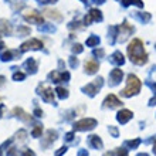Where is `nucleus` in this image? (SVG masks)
Wrapping results in <instances>:
<instances>
[{
  "label": "nucleus",
  "mask_w": 156,
  "mask_h": 156,
  "mask_svg": "<svg viewBox=\"0 0 156 156\" xmlns=\"http://www.w3.org/2000/svg\"><path fill=\"white\" fill-rule=\"evenodd\" d=\"M122 105V102L116 98L114 94H109L107 98L104 99V107L105 108H118Z\"/></svg>",
  "instance_id": "nucleus-8"
},
{
  "label": "nucleus",
  "mask_w": 156,
  "mask_h": 156,
  "mask_svg": "<svg viewBox=\"0 0 156 156\" xmlns=\"http://www.w3.org/2000/svg\"><path fill=\"white\" fill-rule=\"evenodd\" d=\"M140 80L136 75H128V81H126V87L122 90L121 94L123 97H132V95H136L140 91Z\"/></svg>",
  "instance_id": "nucleus-2"
},
{
  "label": "nucleus",
  "mask_w": 156,
  "mask_h": 156,
  "mask_svg": "<svg viewBox=\"0 0 156 156\" xmlns=\"http://www.w3.org/2000/svg\"><path fill=\"white\" fill-rule=\"evenodd\" d=\"M97 126V121L92 118H84L80 119L74 123V131H91Z\"/></svg>",
  "instance_id": "nucleus-3"
},
{
  "label": "nucleus",
  "mask_w": 156,
  "mask_h": 156,
  "mask_svg": "<svg viewBox=\"0 0 156 156\" xmlns=\"http://www.w3.org/2000/svg\"><path fill=\"white\" fill-rule=\"evenodd\" d=\"M84 67H85V73H88V74H95L99 68V64L95 61V60H88V61H85Z\"/></svg>",
  "instance_id": "nucleus-14"
},
{
  "label": "nucleus",
  "mask_w": 156,
  "mask_h": 156,
  "mask_svg": "<svg viewBox=\"0 0 156 156\" xmlns=\"http://www.w3.org/2000/svg\"><path fill=\"white\" fill-rule=\"evenodd\" d=\"M34 115L36 116H43V111H41V109H34Z\"/></svg>",
  "instance_id": "nucleus-35"
},
{
  "label": "nucleus",
  "mask_w": 156,
  "mask_h": 156,
  "mask_svg": "<svg viewBox=\"0 0 156 156\" xmlns=\"http://www.w3.org/2000/svg\"><path fill=\"white\" fill-rule=\"evenodd\" d=\"M0 31L3 34H12V24L9 23L7 20H4V19H2L0 20Z\"/></svg>",
  "instance_id": "nucleus-17"
},
{
  "label": "nucleus",
  "mask_w": 156,
  "mask_h": 156,
  "mask_svg": "<svg viewBox=\"0 0 156 156\" xmlns=\"http://www.w3.org/2000/svg\"><path fill=\"white\" fill-rule=\"evenodd\" d=\"M2 155H3V149L0 148V156H2Z\"/></svg>",
  "instance_id": "nucleus-43"
},
{
  "label": "nucleus",
  "mask_w": 156,
  "mask_h": 156,
  "mask_svg": "<svg viewBox=\"0 0 156 156\" xmlns=\"http://www.w3.org/2000/svg\"><path fill=\"white\" fill-rule=\"evenodd\" d=\"M112 61L115 62V64H123V55L119 51L112 54Z\"/></svg>",
  "instance_id": "nucleus-20"
},
{
  "label": "nucleus",
  "mask_w": 156,
  "mask_h": 156,
  "mask_svg": "<svg viewBox=\"0 0 156 156\" xmlns=\"http://www.w3.org/2000/svg\"><path fill=\"white\" fill-rule=\"evenodd\" d=\"M17 139H20V140H26V138H27V132L24 131V129H20V131L17 132Z\"/></svg>",
  "instance_id": "nucleus-25"
},
{
  "label": "nucleus",
  "mask_w": 156,
  "mask_h": 156,
  "mask_svg": "<svg viewBox=\"0 0 156 156\" xmlns=\"http://www.w3.org/2000/svg\"><path fill=\"white\" fill-rule=\"evenodd\" d=\"M43 48V41L37 40V38H31V40L23 43L20 47L21 51H27V50H40Z\"/></svg>",
  "instance_id": "nucleus-7"
},
{
  "label": "nucleus",
  "mask_w": 156,
  "mask_h": 156,
  "mask_svg": "<svg viewBox=\"0 0 156 156\" xmlns=\"http://www.w3.org/2000/svg\"><path fill=\"white\" fill-rule=\"evenodd\" d=\"M111 81H112V84H118L121 80H122V77H123V73H122V70H119V68H115V70H112L111 71Z\"/></svg>",
  "instance_id": "nucleus-16"
},
{
  "label": "nucleus",
  "mask_w": 156,
  "mask_h": 156,
  "mask_svg": "<svg viewBox=\"0 0 156 156\" xmlns=\"http://www.w3.org/2000/svg\"><path fill=\"white\" fill-rule=\"evenodd\" d=\"M102 87V78H98V80H94V82H91L88 85H85L82 88V91L85 92V94L91 95V97H94L97 92L99 91V88Z\"/></svg>",
  "instance_id": "nucleus-6"
},
{
  "label": "nucleus",
  "mask_w": 156,
  "mask_h": 156,
  "mask_svg": "<svg viewBox=\"0 0 156 156\" xmlns=\"http://www.w3.org/2000/svg\"><path fill=\"white\" fill-rule=\"evenodd\" d=\"M7 156H19V153H17V151H16L14 146H12V148L7 149Z\"/></svg>",
  "instance_id": "nucleus-29"
},
{
  "label": "nucleus",
  "mask_w": 156,
  "mask_h": 156,
  "mask_svg": "<svg viewBox=\"0 0 156 156\" xmlns=\"http://www.w3.org/2000/svg\"><path fill=\"white\" fill-rule=\"evenodd\" d=\"M26 67L29 68V71L36 73V71H37V61H36L34 58H30V60H27V61H26Z\"/></svg>",
  "instance_id": "nucleus-19"
},
{
  "label": "nucleus",
  "mask_w": 156,
  "mask_h": 156,
  "mask_svg": "<svg viewBox=\"0 0 156 156\" xmlns=\"http://www.w3.org/2000/svg\"><path fill=\"white\" fill-rule=\"evenodd\" d=\"M3 47H4V43L3 41H0V48H3Z\"/></svg>",
  "instance_id": "nucleus-41"
},
{
  "label": "nucleus",
  "mask_w": 156,
  "mask_h": 156,
  "mask_svg": "<svg viewBox=\"0 0 156 156\" xmlns=\"http://www.w3.org/2000/svg\"><path fill=\"white\" fill-rule=\"evenodd\" d=\"M23 156H36V153H34L31 149H24V152H23Z\"/></svg>",
  "instance_id": "nucleus-33"
},
{
  "label": "nucleus",
  "mask_w": 156,
  "mask_h": 156,
  "mask_svg": "<svg viewBox=\"0 0 156 156\" xmlns=\"http://www.w3.org/2000/svg\"><path fill=\"white\" fill-rule=\"evenodd\" d=\"M55 139H57V132L53 131V129H50V131H47L45 138L43 139V146H44V148H47V146H50V145L53 144Z\"/></svg>",
  "instance_id": "nucleus-13"
},
{
  "label": "nucleus",
  "mask_w": 156,
  "mask_h": 156,
  "mask_svg": "<svg viewBox=\"0 0 156 156\" xmlns=\"http://www.w3.org/2000/svg\"><path fill=\"white\" fill-rule=\"evenodd\" d=\"M4 82H6V78L0 75V87H3V85H4Z\"/></svg>",
  "instance_id": "nucleus-37"
},
{
  "label": "nucleus",
  "mask_w": 156,
  "mask_h": 156,
  "mask_svg": "<svg viewBox=\"0 0 156 156\" xmlns=\"http://www.w3.org/2000/svg\"><path fill=\"white\" fill-rule=\"evenodd\" d=\"M90 144H91V146H92V148H95V149H101L104 146L101 138H99V136H97V135H91L90 136Z\"/></svg>",
  "instance_id": "nucleus-18"
},
{
  "label": "nucleus",
  "mask_w": 156,
  "mask_h": 156,
  "mask_svg": "<svg viewBox=\"0 0 156 156\" xmlns=\"http://www.w3.org/2000/svg\"><path fill=\"white\" fill-rule=\"evenodd\" d=\"M155 104H156V98H153L152 101H151V105H155Z\"/></svg>",
  "instance_id": "nucleus-40"
},
{
  "label": "nucleus",
  "mask_w": 156,
  "mask_h": 156,
  "mask_svg": "<svg viewBox=\"0 0 156 156\" xmlns=\"http://www.w3.org/2000/svg\"><path fill=\"white\" fill-rule=\"evenodd\" d=\"M24 78H26L24 73H14V74H13V80H14V81H21V80H24Z\"/></svg>",
  "instance_id": "nucleus-26"
},
{
  "label": "nucleus",
  "mask_w": 156,
  "mask_h": 156,
  "mask_svg": "<svg viewBox=\"0 0 156 156\" xmlns=\"http://www.w3.org/2000/svg\"><path fill=\"white\" fill-rule=\"evenodd\" d=\"M44 16L51 19V20H55V21H61L62 20V16L57 10H53V9H45L44 10Z\"/></svg>",
  "instance_id": "nucleus-15"
},
{
  "label": "nucleus",
  "mask_w": 156,
  "mask_h": 156,
  "mask_svg": "<svg viewBox=\"0 0 156 156\" xmlns=\"http://www.w3.org/2000/svg\"><path fill=\"white\" fill-rule=\"evenodd\" d=\"M66 152H67V146H62V148H60V151L55 152V156H61V155H64Z\"/></svg>",
  "instance_id": "nucleus-32"
},
{
  "label": "nucleus",
  "mask_w": 156,
  "mask_h": 156,
  "mask_svg": "<svg viewBox=\"0 0 156 156\" xmlns=\"http://www.w3.org/2000/svg\"><path fill=\"white\" fill-rule=\"evenodd\" d=\"M55 92H57V95L61 99H64V98L68 97V91H67L66 88H62V87H57V88H55Z\"/></svg>",
  "instance_id": "nucleus-21"
},
{
  "label": "nucleus",
  "mask_w": 156,
  "mask_h": 156,
  "mask_svg": "<svg viewBox=\"0 0 156 156\" xmlns=\"http://www.w3.org/2000/svg\"><path fill=\"white\" fill-rule=\"evenodd\" d=\"M128 55L131 58V61L133 64H138V66H142L148 61V54L145 53L144 48V43L139 38H133V40L129 43V47H128Z\"/></svg>",
  "instance_id": "nucleus-1"
},
{
  "label": "nucleus",
  "mask_w": 156,
  "mask_h": 156,
  "mask_svg": "<svg viewBox=\"0 0 156 156\" xmlns=\"http://www.w3.org/2000/svg\"><path fill=\"white\" fill-rule=\"evenodd\" d=\"M23 17L27 23H31V24H43L44 23V17L36 10H26L23 13Z\"/></svg>",
  "instance_id": "nucleus-4"
},
{
  "label": "nucleus",
  "mask_w": 156,
  "mask_h": 156,
  "mask_svg": "<svg viewBox=\"0 0 156 156\" xmlns=\"http://www.w3.org/2000/svg\"><path fill=\"white\" fill-rule=\"evenodd\" d=\"M3 111H4V105H0V118L3 116Z\"/></svg>",
  "instance_id": "nucleus-39"
},
{
  "label": "nucleus",
  "mask_w": 156,
  "mask_h": 156,
  "mask_svg": "<svg viewBox=\"0 0 156 156\" xmlns=\"http://www.w3.org/2000/svg\"><path fill=\"white\" fill-rule=\"evenodd\" d=\"M73 138H74V133H73V132H71V133H67V135H66V139L67 140H73Z\"/></svg>",
  "instance_id": "nucleus-36"
},
{
  "label": "nucleus",
  "mask_w": 156,
  "mask_h": 156,
  "mask_svg": "<svg viewBox=\"0 0 156 156\" xmlns=\"http://www.w3.org/2000/svg\"><path fill=\"white\" fill-rule=\"evenodd\" d=\"M13 115H16L17 118H20L21 121H24V122H31V121H33V116L30 115V114H27L26 111H23L20 107L13 108Z\"/></svg>",
  "instance_id": "nucleus-9"
},
{
  "label": "nucleus",
  "mask_w": 156,
  "mask_h": 156,
  "mask_svg": "<svg viewBox=\"0 0 156 156\" xmlns=\"http://www.w3.org/2000/svg\"><path fill=\"white\" fill-rule=\"evenodd\" d=\"M99 43V38L97 37V36H91L88 40H87V45H90V47H94V45H97Z\"/></svg>",
  "instance_id": "nucleus-23"
},
{
  "label": "nucleus",
  "mask_w": 156,
  "mask_h": 156,
  "mask_svg": "<svg viewBox=\"0 0 156 156\" xmlns=\"http://www.w3.org/2000/svg\"><path fill=\"white\" fill-rule=\"evenodd\" d=\"M0 101H2V98H0Z\"/></svg>",
  "instance_id": "nucleus-46"
},
{
  "label": "nucleus",
  "mask_w": 156,
  "mask_h": 156,
  "mask_svg": "<svg viewBox=\"0 0 156 156\" xmlns=\"http://www.w3.org/2000/svg\"><path fill=\"white\" fill-rule=\"evenodd\" d=\"M73 51H74V53H81V51H82V45L81 44H75L74 45V47H73Z\"/></svg>",
  "instance_id": "nucleus-31"
},
{
  "label": "nucleus",
  "mask_w": 156,
  "mask_h": 156,
  "mask_svg": "<svg viewBox=\"0 0 156 156\" xmlns=\"http://www.w3.org/2000/svg\"><path fill=\"white\" fill-rule=\"evenodd\" d=\"M132 116H133L132 111H129V109H121L118 112V115H116V119L121 123H126L129 119H132Z\"/></svg>",
  "instance_id": "nucleus-12"
},
{
  "label": "nucleus",
  "mask_w": 156,
  "mask_h": 156,
  "mask_svg": "<svg viewBox=\"0 0 156 156\" xmlns=\"http://www.w3.org/2000/svg\"><path fill=\"white\" fill-rule=\"evenodd\" d=\"M115 153H116V156H128V152L125 149H116Z\"/></svg>",
  "instance_id": "nucleus-30"
},
{
  "label": "nucleus",
  "mask_w": 156,
  "mask_h": 156,
  "mask_svg": "<svg viewBox=\"0 0 156 156\" xmlns=\"http://www.w3.org/2000/svg\"><path fill=\"white\" fill-rule=\"evenodd\" d=\"M102 19V14H101V12L99 10H97V9H92V10H90V13L85 16V24L88 26L91 23V21H98Z\"/></svg>",
  "instance_id": "nucleus-10"
},
{
  "label": "nucleus",
  "mask_w": 156,
  "mask_h": 156,
  "mask_svg": "<svg viewBox=\"0 0 156 156\" xmlns=\"http://www.w3.org/2000/svg\"><path fill=\"white\" fill-rule=\"evenodd\" d=\"M41 133H43V126H41V125H36L33 132H31V135H33L34 138H40Z\"/></svg>",
  "instance_id": "nucleus-22"
},
{
  "label": "nucleus",
  "mask_w": 156,
  "mask_h": 156,
  "mask_svg": "<svg viewBox=\"0 0 156 156\" xmlns=\"http://www.w3.org/2000/svg\"><path fill=\"white\" fill-rule=\"evenodd\" d=\"M37 92L38 95H41V98L44 99L45 102H54V91L51 87L41 84V85H38Z\"/></svg>",
  "instance_id": "nucleus-5"
},
{
  "label": "nucleus",
  "mask_w": 156,
  "mask_h": 156,
  "mask_svg": "<svg viewBox=\"0 0 156 156\" xmlns=\"http://www.w3.org/2000/svg\"><path fill=\"white\" fill-rule=\"evenodd\" d=\"M109 132H111V133L115 136V138L118 136V129H116L115 126H109Z\"/></svg>",
  "instance_id": "nucleus-34"
},
{
  "label": "nucleus",
  "mask_w": 156,
  "mask_h": 156,
  "mask_svg": "<svg viewBox=\"0 0 156 156\" xmlns=\"http://www.w3.org/2000/svg\"><path fill=\"white\" fill-rule=\"evenodd\" d=\"M82 2H85V0H82Z\"/></svg>",
  "instance_id": "nucleus-45"
},
{
  "label": "nucleus",
  "mask_w": 156,
  "mask_h": 156,
  "mask_svg": "<svg viewBox=\"0 0 156 156\" xmlns=\"http://www.w3.org/2000/svg\"><path fill=\"white\" fill-rule=\"evenodd\" d=\"M19 33L23 34V36H29V34H30V29H29V27L21 26V27H19Z\"/></svg>",
  "instance_id": "nucleus-28"
},
{
  "label": "nucleus",
  "mask_w": 156,
  "mask_h": 156,
  "mask_svg": "<svg viewBox=\"0 0 156 156\" xmlns=\"http://www.w3.org/2000/svg\"><path fill=\"white\" fill-rule=\"evenodd\" d=\"M78 156H88V152H87V151H80Z\"/></svg>",
  "instance_id": "nucleus-38"
},
{
  "label": "nucleus",
  "mask_w": 156,
  "mask_h": 156,
  "mask_svg": "<svg viewBox=\"0 0 156 156\" xmlns=\"http://www.w3.org/2000/svg\"><path fill=\"white\" fill-rule=\"evenodd\" d=\"M50 78L53 80V82H61V81H68L70 80V74L64 71V73H58V71H54L50 74Z\"/></svg>",
  "instance_id": "nucleus-11"
},
{
  "label": "nucleus",
  "mask_w": 156,
  "mask_h": 156,
  "mask_svg": "<svg viewBox=\"0 0 156 156\" xmlns=\"http://www.w3.org/2000/svg\"><path fill=\"white\" fill-rule=\"evenodd\" d=\"M50 2H51V3H55V2H57V0H50Z\"/></svg>",
  "instance_id": "nucleus-44"
},
{
  "label": "nucleus",
  "mask_w": 156,
  "mask_h": 156,
  "mask_svg": "<svg viewBox=\"0 0 156 156\" xmlns=\"http://www.w3.org/2000/svg\"><path fill=\"white\" fill-rule=\"evenodd\" d=\"M13 55H14V53L9 50V51L3 53V55H2V60H3V61H10V60H13Z\"/></svg>",
  "instance_id": "nucleus-24"
},
{
  "label": "nucleus",
  "mask_w": 156,
  "mask_h": 156,
  "mask_svg": "<svg viewBox=\"0 0 156 156\" xmlns=\"http://www.w3.org/2000/svg\"><path fill=\"white\" fill-rule=\"evenodd\" d=\"M153 151H155V153H156V142H155V145H153Z\"/></svg>",
  "instance_id": "nucleus-42"
},
{
  "label": "nucleus",
  "mask_w": 156,
  "mask_h": 156,
  "mask_svg": "<svg viewBox=\"0 0 156 156\" xmlns=\"http://www.w3.org/2000/svg\"><path fill=\"white\" fill-rule=\"evenodd\" d=\"M140 144V139H133V140H126V145L131 148H138V145Z\"/></svg>",
  "instance_id": "nucleus-27"
}]
</instances>
